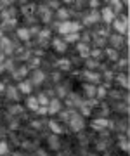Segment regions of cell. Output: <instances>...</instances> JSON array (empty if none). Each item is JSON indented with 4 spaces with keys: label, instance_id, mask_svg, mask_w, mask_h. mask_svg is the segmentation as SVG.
<instances>
[{
    "label": "cell",
    "instance_id": "obj_1",
    "mask_svg": "<svg viewBox=\"0 0 130 156\" xmlns=\"http://www.w3.org/2000/svg\"><path fill=\"white\" fill-rule=\"evenodd\" d=\"M68 125H69V130H73V132H82L85 127H87V122H85V118L80 115V113H71V116L68 120Z\"/></svg>",
    "mask_w": 130,
    "mask_h": 156
},
{
    "label": "cell",
    "instance_id": "obj_2",
    "mask_svg": "<svg viewBox=\"0 0 130 156\" xmlns=\"http://www.w3.org/2000/svg\"><path fill=\"white\" fill-rule=\"evenodd\" d=\"M80 30H82V26H80L78 21H62L61 24H59V28H57V31L61 35H69V33H80Z\"/></svg>",
    "mask_w": 130,
    "mask_h": 156
},
{
    "label": "cell",
    "instance_id": "obj_3",
    "mask_svg": "<svg viewBox=\"0 0 130 156\" xmlns=\"http://www.w3.org/2000/svg\"><path fill=\"white\" fill-rule=\"evenodd\" d=\"M113 26L116 35H127L128 33V16H123V17L116 16L113 21Z\"/></svg>",
    "mask_w": 130,
    "mask_h": 156
},
{
    "label": "cell",
    "instance_id": "obj_4",
    "mask_svg": "<svg viewBox=\"0 0 130 156\" xmlns=\"http://www.w3.org/2000/svg\"><path fill=\"white\" fill-rule=\"evenodd\" d=\"M113 123L109 122L107 118H96L94 122H92V128L97 130V132H102V130H106V128H111Z\"/></svg>",
    "mask_w": 130,
    "mask_h": 156
},
{
    "label": "cell",
    "instance_id": "obj_5",
    "mask_svg": "<svg viewBox=\"0 0 130 156\" xmlns=\"http://www.w3.org/2000/svg\"><path fill=\"white\" fill-rule=\"evenodd\" d=\"M44 80H45V73L42 71V69H33L31 71V80H30V83L31 85H42L44 83Z\"/></svg>",
    "mask_w": 130,
    "mask_h": 156
},
{
    "label": "cell",
    "instance_id": "obj_6",
    "mask_svg": "<svg viewBox=\"0 0 130 156\" xmlns=\"http://www.w3.org/2000/svg\"><path fill=\"white\" fill-rule=\"evenodd\" d=\"M61 101L59 99H51L49 104H47V115H57L61 111Z\"/></svg>",
    "mask_w": 130,
    "mask_h": 156
},
{
    "label": "cell",
    "instance_id": "obj_7",
    "mask_svg": "<svg viewBox=\"0 0 130 156\" xmlns=\"http://www.w3.org/2000/svg\"><path fill=\"white\" fill-rule=\"evenodd\" d=\"M99 14H101V19H102L104 23H107V24H109V23H113L114 17H116V16H114V12L109 9V5H107V7H102Z\"/></svg>",
    "mask_w": 130,
    "mask_h": 156
},
{
    "label": "cell",
    "instance_id": "obj_8",
    "mask_svg": "<svg viewBox=\"0 0 130 156\" xmlns=\"http://www.w3.org/2000/svg\"><path fill=\"white\" fill-rule=\"evenodd\" d=\"M52 49L56 50V52H59V54H62V52H66L68 45L64 44V40H62V38L56 37V38H52Z\"/></svg>",
    "mask_w": 130,
    "mask_h": 156
},
{
    "label": "cell",
    "instance_id": "obj_9",
    "mask_svg": "<svg viewBox=\"0 0 130 156\" xmlns=\"http://www.w3.org/2000/svg\"><path fill=\"white\" fill-rule=\"evenodd\" d=\"M17 92H21V94H31V90H33V85L30 83V80H21L19 83H17Z\"/></svg>",
    "mask_w": 130,
    "mask_h": 156
},
{
    "label": "cell",
    "instance_id": "obj_10",
    "mask_svg": "<svg viewBox=\"0 0 130 156\" xmlns=\"http://www.w3.org/2000/svg\"><path fill=\"white\" fill-rule=\"evenodd\" d=\"M47 146H49V149L52 151H57L61 147V139H59V135H49V139H47Z\"/></svg>",
    "mask_w": 130,
    "mask_h": 156
},
{
    "label": "cell",
    "instance_id": "obj_11",
    "mask_svg": "<svg viewBox=\"0 0 130 156\" xmlns=\"http://www.w3.org/2000/svg\"><path fill=\"white\" fill-rule=\"evenodd\" d=\"M38 12H40V19H42L44 23H49V21H51L52 11H51L47 5H40V7H38Z\"/></svg>",
    "mask_w": 130,
    "mask_h": 156
},
{
    "label": "cell",
    "instance_id": "obj_12",
    "mask_svg": "<svg viewBox=\"0 0 130 156\" xmlns=\"http://www.w3.org/2000/svg\"><path fill=\"white\" fill-rule=\"evenodd\" d=\"M99 19H101L99 11H90V12H89V16L83 17V23H85V24H92V23H97Z\"/></svg>",
    "mask_w": 130,
    "mask_h": 156
},
{
    "label": "cell",
    "instance_id": "obj_13",
    "mask_svg": "<svg viewBox=\"0 0 130 156\" xmlns=\"http://www.w3.org/2000/svg\"><path fill=\"white\" fill-rule=\"evenodd\" d=\"M16 33H17V37H19L21 40H24V42H28V40L31 38V35H30L28 26H19V28L16 30Z\"/></svg>",
    "mask_w": 130,
    "mask_h": 156
},
{
    "label": "cell",
    "instance_id": "obj_14",
    "mask_svg": "<svg viewBox=\"0 0 130 156\" xmlns=\"http://www.w3.org/2000/svg\"><path fill=\"white\" fill-rule=\"evenodd\" d=\"M28 69H30L28 66H21V68H17L16 71L12 73V76L17 78V80L21 82V80H24V78H26V75H28Z\"/></svg>",
    "mask_w": 130,
    "mask_h": 156
},
{
    "label": "cell",
    "instance_id": "obj_15",
    "mask_svg": "<svg viewBox=\"0 0 130 156\" xmlns=\"http://www.w3.org/2000/svg\"><path fill=\"white\" fill-rule=\"evenodd\" d=\"M109 42L113 44V47H111V49L118 50L120 47L123 45V37H121V35H113V37H109Z\"/></svg>",
    "mask_w": 130,
    "mask_h": 156
},
{
    "label": "cell",
    "instance_id": "obj_16",
    "mask_svg": "<svg viewBox=\"0 0 130 156\" xmlns=\"http://www.w3.org/2000/svg\"><path fill=\"white\" fill-rule=\"evenodd\" d=\"M5 94H7V97L9 99H12V101H19V92H17V89L16 87H5Z\"/></svg>",
    "mask_w": 130,
    "mask_h": 156
},
{
    "label": "cell",
    "instance_id": "obj_17",
    "mask_svg": "<svg viewBox=\"0 0 130 156\" xmlns=\"http://www.w3.org/2000/svg\"><path fill=\"white\" fill-rule=\"evenodd\" d=\"M76 49H78L80 56H82V57H85V59H87V57L90 56V49H89V47H87L85 44H82V42H78V45H76Z\"/></svg>",
    "mask_w": 130,
    "mask_h": 156
},
{
    "label": "cell",
    "instance_id": "obj_18",
    "mask_svg": "<svg viewBox=\"0 0 130 156\" xmlns=\"http://www.w3.org/2000/svg\"><path fill=\"white\" fill-rule=\"evenodd\" d=\"M96 85H92V83H85L83 85V90H85V94H87V97L89 99H94V95H96Z\"/></svg>",
    "mask_w": 130,
    "mask_h": 156
},
{
    "label": "cell",
    "instance_id": "obj_19",
    "mask_svg": "<svg viewBox=\"0 0 130 156\" xmlns=\"http://www.w3.org/2000/svg\"><path fill=\"white\" fill-rule=\"evenodd\" d=\"M49 127H51V130H52V134L54 135H61L62 132H64V128H61V123L59 122H51L49 123Z\"/></svg>",
    "mask_w": 130,
    "mask_h": 156
},
{
    "label": "cell",
    "instance_id": "obj_20",
    "mask_svg": "<svg viewBox=\"0 0 130 156\" xmlns=\"http://www.w3.org/2000/svg\"><path fill=\"white\" fill-rule=\"evenodd\" d=\"M116 83H120V87H123V89H128V76L127 75H116Z\"/></svg>",
    "mask_w": 130,
    "mask_h": 156
},
{
    "label": "cell",
    "instance_id": "obj_21",
    "mask_svg": "<svg viewBox=\"0 0 130 156\" xmlns=\"http://www.w3.org/2000/svg\"><path fill=\"white\" fill-rule=\"evenodd\" d=\"M85 78H89V80H90V82H101V75H99V73H92L90 69H87V71H85Z\"/></svg>",
    "mask_w": 130,
    "mask_h": 156
},
{
    "label": "cell",
    "instance_id": "obj_22",
    "mask_svg": "<svg viewBox=\"0 0 130 156\" xmlns=\"http://www.w3.org/2000/svg\"><path fill=\"white\" fill-rule=\"evenodd\" d=\"M64 44L68 45V44H71V42H78L80 40V33H69V35H64Z\"/></svg>",
    "mask_w": 130,
    "mask_h": 156
},
{
    "label": "cell",
    "instance_id": "obj_23",
    "mask_svg": "<svg viewBox=\"0 0 130 156\" xmlns=\"http://www.w3.org/2000/svg\"><path fill=\"white\" fill-rule=\"evenodd\" d=\"M57 17H59L61 21H68L69 11H68V9H64V7H59V9H57Z\"/></svg>",
    "mask_w": 130,
    "mask_h": 156
},
{
    "label": "cell",
    "instance_id": "obj_24",
    "mask_svg": "<svg viewBox=\"0 0 130 156\" xmlns=\"http://www.w3.org/2000/svg\"><path fill=\"white\" fill-rule=\"evenodd\" d=\"M106 56H107V59H109V61H118V50H114V49H111V47H109V49H106Z\"/></svg>",
    "mask_w": 130,
    "mask_h": 156
},
{
    "label": "cell",
    "instance_id": "obj_25",
    "mask_svg": "<svg viewBox=\"0 0 130 156\" xmlns=\"http://www.w3.org/2000/svg\"><path fill=\"white\" fill-rule=\"evenodd\" d=\"M11 153V147L7 144V140H0V156H7Z\"/></svg>",
    "mask_w": 130,
    "mask_h": 156
},
{
    "label": "cell",
    "instance_id": "obj_26",
    "mask_svg": "<svg viewBox=\"0 0 130 156\" xmlns=\"http://www.w3.org/2000/svg\"><path fill=\"white\" fill-rule=\"evenodd\" d=\"M26 106L30 108V109H33V111H37L38 109V101H37V97H28V101H26Z\"/></svg>",
    "mask_w": 130,
    "mask_h": 156
},
{
    "label": "cell",
    "instance_id": "obj_27",
    "mask_svg": "<svg viewBox=\"0 0 130 156\" xmlns=\"http://www.w3.org/2000/svg\"><path fill=\"white\" fill-rule=\"evenodd\" d=\"M37 101H38V106H42V108H47V104H49V97H47L45 94H38V97H37Z\"/></svg>",
    "mask_w": 130,
    "mask_h": 156
},
{
    "label": "cell",
    "instance_id": "obj_28",
    "mask_svg": "<svg viewBox=\"0 0 130 156\" xmlns=\"http://www.w3.org/2000/svg\"><path fill=\"white\" fill-rule=\"evenodd\" d=\"M118 146H120V149H123L125 153H128V139H120Z\"/></svg>",
    "mask_w": 130,
    "mask_h": 156
},
{
    "label": "cell",
    "instance_id": "obj_29",
    "mask_svg": "<svg viewBox=\"0 0 130 156\" xmlns=\"http://www.w3.org/2000/svg\"><path fill=\"white\" fill-rule=\"evenodd\" d=\"M71 113H73V111H59L57 115L61 116V120H62V122H68V120H69V116H71Z\"/></svg>",
    "mask_w": 130,
    "mask_h": 156
},
{
    "label": "cell",
    "instance_id": "obj_30",
    "mask_svg": "<svg viewBox=\"0 0 130 156\" xmlns=\"http://www.w3.org/2000/svg\"><path fill=\"white\" fill-rule=\"evenodd\" d=\"M96 94L99 95V97H104V95H106V87H104V85H102V87H99V89H96Z\"/></svg>",
    "mask_w": 130,
    "mask_h": 156
},
{
    "label": "cell",
    "instance_id": "obj_31",
    "mask_svg": "<svg viewBox=\"0 0 130 156\" xmlns=\"http://www.w3.org/2000/svg\"><path fill=\"white\" fill-rule=\"evenodd\" d=\"M59 66H61L62 69H68V68H69V61H66V59H62V61H59Z\"/></svg>",
    "mask_w": 130,
    "mask_h": 156
},
{
    "label": "cell",
    "instance_id": "obj_32",
    "mask_svg": "<svg viewBox=\"0 0 130 156\" xmlns=\"http://www.w3.org/2000/svg\"><path fill=\"white\" fill-rule=\"evenodd\" d=\"M49 9H52V7H54V9H59V7H61V4H59V2H49Z\"/></svg>",
    "mask_w": 130,
    "mask_h": 156
},
{
    "label": "cell",
    "instance_id": "obj_33",
    "mask_svg": "<svg viewBox=\"0 0 130 156\" xmlns=\"http://www.w3.org/2000/svg\"><path fill=\"white\" fill-rule=\"evenodd\" d=\"M21 111V108L19 106H14V108H9V113H12V115H17V113Z\"/></svg>",
    "mask_w": 130,
    "mask_h": 156
},
{
    "label": "cell",
    "instance_id": "obj_34",
    "mask_svg": "<svg viewBox=\"0 0 130 156\" xmlns=\"http://www.w3.org/2000/svg\"><path fill=\"white\" fill-rule=\"evenodd\" d=\"M37 115H47V108H42V106H40L38 109H37Z\"/></svg>",
    "mask_w": 130,
    "mask_h": 156
},
{
    "label": "cell",
    "instance_id": "obj_35",
    "mask_svg": "<svg viewBox=\"0 0 130 156\" xmlns=\"http://www.w3.org/2000/svg\"><path fill=\"white\" fill-rule=\"evenodd\" d=\"M87 66H89V68H96L97 66V61H89V62H87Z\"/></svg>",
    "mask_w": 130,
    "mask_h": 156
},
{
    "label": "cell",
    "instance_id": "obj_36",
    "mask_svg": "<svg viewBox=\"0 0 130 156\" xmlns=\"http://www.w3.org/2000/svg\"><path fill=\"white\" fill-rule=\"evenodd\" d=\"M2 92H5V85H4V82H0V94Z\"/></svg>",
    "mask_w": 130,
    "mask_h": 156
},
{
    "label": "cell",
    "instance_id": "obj_37",
    "mask_svg": "<svg viewBox=\"0 0 130 156\" xmlns=\"http://www.w3.org/2000/svg\"><path fill=\"white\" fill-rule=\"evenodd\" d=\"M0 64H4V52H0Z\"/></svg>",
    "mask_w": 130,
    "mask_h": 156
},
{
    "label": "cell",
    "instance_id": "obj_38",
    "mask_svg": "<svg viewBox=\"0 0 130 156\" xmlns=\"http://www.w3.org/2000/svg\"><path fill=\"white\" fill-rule=\"evenodd\" d=\"M14 156H24L23 153H14Z\"/></svg>",
    "mask_w": 130,
    "mask_h": 156
},
{
    "label": "cell",
    "instance_id": "obj_39",
    "mask_svg": "<svg viewBox=\"0 0 130 156\" xmlns=\"http://www.w3.org/2000/svg\"><path fill=\"white\" fill-rule=\"evenodd\" d=\"M0 38H2V30H0Z\"/></svg>",
    "mask_w": 130,
    "mask_h": 156
}]
</instances>
